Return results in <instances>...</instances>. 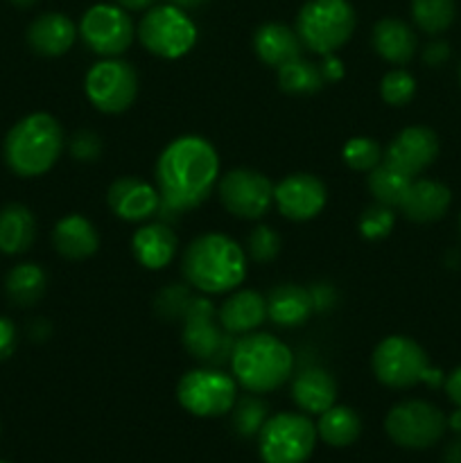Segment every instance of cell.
Here are the masks:
<instances>
[{"mask_svg":"<svg viewBox=\"0 0 461 463\" xmlns=\"http://www.w3.org/2000/svg\"><path fill=\"white\" fill-rule=\"evenodd\" d=\"M220 176V156L202 136H179L165 145L156 161L161 211L185 213L211 197Z\"/></svg>","mask_w":461,"mask_h":463,"instance_id":"6da1fadb","label":"cell"},{"mask_svg":"<svg viewBox=\"0 0 461 463\" xmlns=\"http://www.w3.org/2000/svg\"><path fill=\"white\" fill-rule=\"evenodd\" d=\"M188 285L203 294L233 292L247 279V251L224 233H203L181 258Z\"/></svg>","mask_w":461,"mask_h":463,"instance_id":"7a4b0ae2","label":"cell"},{"mask_svg":"<svg viewBox=\"0 0 461 463\" xmlns=\"http://www.w3.org/2000/svg\"><path fill=\"white\" fill-rule=\"evenodd\" d=\"M230 371L247 392L269 393L289 380L294 355L274 335L247 333L233 344Z\"/></svg>","mask_w":461,"mask_h":463,"instance_id":"3957f363","label":"cell"},{"mask_svg":"<svg viewBox=\"0 0 461 463\" xmlns=\"http://www.w3.org/2000/svg\"><path fill=\"white\" fill-rule=\"evenodd\" d=\"M63 129L50 113H30L9 129L5 161L18 176H41L54 167L63 152Z\"/></svg>","mask_w":461,"mask_h":463,"instance_id":"277c9868","label":"cell"},{"mask_svg":"<svg viewBox=\"0 0 461 463\" xmlns=\"http://www.w3.org/2000/svg\"><path fill=\"white\" fill-rule=\"evenodd\" d=\"M373 373L384 387L409 389L419 383L437 387L441 383V371L429 369L428 355L423 348L409 337L391 335L375 346L371 357Z\"/></svg>","mask_w":461,"mask_h":463,"instance_id":"5b68a950","label":"cell"},{"mask_svg":"<svg viewBox=\"0 0 461 463\" xmlns=\"http://www.w3.org/2000/svg\"><path fill=\"white\" fill-rule=\"evenodd\" d=\"M355 9L348 0H307L296 18V34L316 54H333L355 30Z\"/></svg>","mask_w":461,"mask_h":463,"instance_id":"8992f818","label":"cell"},{"mask_svg":"<svg viewBox=\"0 0 461 463\" xmlns=\"http://www.w3.org/2000/svg\"><path fill=\"white\" fill-rule=\"evenodd\" d=\"M316 425L303 414H276L258 432L262 463H306L316 443Z\"/></svg>","mask_w":461,"mask_h":463,"instance_id":"52a82bcc","label":"cell"},{"mask_svg":"<svg viewBox=\"0 0 461 463\" xmlns=\"http://www.w3.org/2000/svg\"><path fill=\"white\" fill-rule=\"evenodd\" d=\"M145 50L161 59H181L197 43V27L176 5L149 9L138 27Z\"/></svg>","mask_w":461,"mask_h":463,"instance_id":"ba28073f","label":"cell"},{"mask_svg":"<svg viewBox=\"0 0 461 463\" xmlns=\"http://www.w3.org/2000/svg\"><path fill=\"white\" fill-rule=\"evenodd\" d=\"M181 407L199 419L224 416L235 405V380L212 366L193 369L176 384Z\"/></svg>","mask_w":461,"mask_h":463,"instance_id":"9c48e42d","label":"cell"},{"mask_svg":"<svg viewBox=\"0 0 461 463\" xmlns=\"http://www.w3.org/2000/svg\"><path fill=\"white\" fill-rule=\"evenodd\" d=\"M84 90L98 111L116 116L134 104L138 95V72L125 59L107 57L86 72Z\"/></svg>","mask_w":461,"mask_h":463,"instance_id":"30bf717a","label":"cell"},{"mask_svg":"<svg viewBox=\"0 0 461 463\" xmlns=\"http://www.w3.org/2000/svg\"><path fill=\"white\" fill-rule=\"evenodd\" d=\"M183 346L194 360L208 366H220L221 362L230 360L233 353V339L230 333L215 324V307L208 298L194 297L183 317Z\"/></svg>","mask_w":461,"mask_h":463,"instance_id":"8fae6325","label":"cell"},{"mask_svg":"<svg viewBox=\"0 0 461 463\" xmlns=\"http://www.w3.org/2000/svg\"><path fill=\"white\" fill-rule=\"evenodd\" d=\"M447 419L438 407L425 401H405L384 419V430L396 446L425 450L443 437Z\"/></svg>","mask_w":461,"mask_h":463,"instance_id":"7c38bea8","label":"cell"},{"mask_svg":"<svg viewBox=\"0 0 461 463\" xmlns=\"http://www.w3.org/2000/svg\"><path fill=\"white\" fill-rule=\"evenodd\" d=\"M217 190L226 211L240 220H260L274 202V184L249 167L226 172Z\"/></svg>","mask_w":461,"mask_h":463,"instance_id":"4fadbf2b","label":"cell"},{"mask_svg":"<svg viewBox=\"0 0 461 463\" xmlns=\"http://www.w3.org/2000/svg\"><path fill=\"white\" fill-rule=\"evenodd\" d=\"M80 34L84 43L102 57H118L134 41V23L116 5H93L81 16Z\"/></svg>","mask_w":461,"mask_h":463,"instance_id":"5bb4252c","label":"cell"},{"mask_svg":"<svg viewBox=\"0 0 461 463\" xmlns=\"http://www.w3.org/2000/svg\"><path fill=\"white\" fill-rule=\"evenodd\" d=\"M328 202L325 184L315 175L296 172L274 185V203L283 217L292 222H307L319 215Z\"/></svg>","mask_w":461,"mask_h":463,"instance_id":"9a60e30c","label":"cell"},{"mask_svg":"<svg viewBox=\"0 0 461 463\" xmlns=\"http://www.w3.org/2000/svg\"><path fill=\"white\" fill-rule=\"evenodd\" d=\"M438 156V138L428 127H407L389 143L384 152V163L411 176L428 170Z\"/></svg>","mask_w":461,"mask_h":463,"instance_id":"2e32d148","label":"cell"},{"mask_svg":"<svg viewBox=\"0 0 461 463\" xmlns=\"http://www.w3.org/2000/svg\"><path fill=\"white\" fill-rule=\"evenodd\" d=\"M108 208L125 222H145L161 211V194L138 176H120L108 185Z\"/></svg>","mask_w":461,"mask_h":463,"instance_id":"e0dca14e","label":"cell"},{"mask_svg":"<svg viewBox=\"0 0 461 463\" xmlns=\"http://www.w3.org/2000/svg\"><path fill=\"white\" fill-rule=\"evenodd\" d=\"M176 249H179V240H176L174 231L161 222L140 226L131 238V251H134L136 262L152 271L165 269L174 260Z\"/></svg>","mask_w":461,"mask_h":463,"instance_id":"ac0fdd59","label":"cell"},{"mask_svg":"<svg viewBox=\"0 0 461 463\" xmlns=\"http://www.w3.org/2000/svg\"><path fill=\"white\" fill-rule=\"evenodd\" d=\"M450 202L452 194L447 190V185L438 184V181L419 179L411 181L398 208H400L407 220L428 224V222L441 220L446 215Z\"/></svg>","mask_w":461,"mask_h":463,"instance_id":"d6986e66","label":"cell"},{"mask_svg":"<svg viewBox=\"0 0 461 463\" xmlns=\"http://www.w3.org/2000/svg\"><path fill=\"white\" fill-rule=\"evenodd\" d=\"M292 398L306 414H324L337 401V383L321 366H307L294 378Z\"/></svg>","mask_w":461,"mask_h":463,"instance_id":"ffe728a7","label":"cell"},{"mask_svg":"<svg viewBox=\"0 0 461 463\" xmlns=\"http://www.w3.org/2000/svg\"><path fill=\"white\" fill-rule=\"evenodd\" d=\"M221 328L230 335H247L267 319V298L253 289H240L221 303L217 312Z\"/></svg>","mask_w":461,"mask_h":463,"instance_id":"44dd1931","label":"cell"},{"mask_svg":"<svg viewBox=\"0 0 461 463\" xmlns=\"http://www.w3.org/2000/svg\"><path fill=\"white\" fill-rule=\"evenodd\" d=\"M77 30L72 21L63 14L50 12L36 18L27 30V43L36 54L43 57H61L75 43Z\"/></svg>","mask_w":461,"mask_h":463,"instance_id":"7402d4cb","label":"cell"},{"mask_svg":"<svg viewBox=\"0 0 461 463\" xmlns=\"http://www.w3.org/2000/svg\"><path fill=\"white\" fill-rule=\"evenodd\" d=\"M253 48L265 66L278 71L287 61L301 57L303 41L292 27L283 25V23H265L258 27L256 36H253Z\"/></svg>","mask_w":461,"mask_h":463,"instance_id":"603a6c76","label":"cell"},{"mask_svg":"<svg viewBox=\"0 0 461 463\" xmlns=\"http://www.w3.org/2000/svg\"><path fill=\"white\" fill-rule=\"evenodd\" d=\"M312 312H315L312 294L310 289L301 288V285H276L269 292V297H267V317L276 326H283V328L303 326L310 319Z\"/></svg>","mask_w":461,"mask_h":463,"instance_id":"cb8c5ba5","label":"cell"},{"mask_svg":"<svg viewBox=\"0 0 461 463\" xmlns=\"http://www.w3.org/2000/svg\"><path fill=\"white\" fill-rule=\"evenodd\" d=\"M52 242L59 256L68 260H86L99 249V235L86 217L66 215L54 226Z\"/></svg>","mask_w":461,"mask_h":463,"instance_id":"d4e9b609","label":"cell"},{"mask_svg":"<svg viewBox=\"0 0 461 463\" xmlns=\"http://www.w3.org/2000/svg\"><path fill=\"white\" fill-rule=\"evenodd\" d=\"M373 48L384 61L389 63H402L409 61L416 52V34L407 23L398 21V18H382L375 23L373 27Z\"/></svg>","mask_w":461,"mask_h":463,"instance_id":"484cf974","label":"cell"},{"mask_svg":"<svg viewBox=\"0 0 461 463\" xmlns=\"http://www.w3.org/2000/svg\"><path fill=\"white\" fill-rule=\"evenodd\" d=\"M36 220L23 203H9L0 211V251L7 256L25 253L34 244Z\"/></svg>","mask_w":461,"mask_h":463,"instance_id":"4316f807","label":"cell"},{"mask_svg":"<svg viewBox=\"0 0 461 463\" xmlns=\"http://www.w3.org/2000/svg\"><path fill=\"white\" fill-rule=\"evenodd\" d=\"M319 423H316V434L321 441L328 443L333 448H346L357 441L362 432V420L357 411H353L346 405H333L319 414Z\"/></svg>","mask_w":461,"mask_h":463,"instance_id":"83f0119b","label":"cell"},{"mask_svg":"<svg viewBox=\"0 0 461 463\" xmlns=\"http://www.w3.org/2000/svg\"><path fill=\"white\" fill-rule=\"evenodd\" d=\"M45 285H48V276L39 265H18L9 271L7 276V297L12 303L25 307L34 306L41 297L45 294Z\"/></svg>","mask_w":461,"mask_h":463,"instance_id":"f1b7e54d","label":"cell"},{"mask_svg":"<svg viewBox=\"0 0 461 463\" xmlns=\"http://www.w3.org/2000/svg\"><path fill=\"white\" fill-rule=\"evenodd\" d=\"M411 181H414L411 176L402 175L400 170H396V167L382 161L369 172V181L366 184H369V190L375 202L384 203L389 208H396L400 206Z\"/></svg>","mask_w":461,"mask_h":463,"instance_id":"f546056e","label":"cell"},{"mask_svg":"<svg viewBox=\"0 0 461 463\" xmlns=\"http://www.w3.org/2000/svg\"><path fill=\"white\" fill-rule=\"evenodd\" d=\"M325 80L321 75V68L307 59L298 57L278 68V86L285 93L292 95H310L324 89Z\"/></svg>","mask_w":461,"mask_h":463,"instance_id":"4dcf8cb0","label":"cell"},{"mask_svg":"<svg viewBox=\"0 0 461 463\" xmlns=\"http://www.w3.org/2000/svg\"><path fill=\"white\" fill-rule=\"evenodd\" d=\"M411 16L423 32L438 34L455 21V0H411Z\"/></svg>","mask_w":461,"mask_h":463,"instance_id":"1f68e13d","label":"cell"},{"mask_svg":"<svg viewBox=\"0 0 461 463\" xmlns=\"http://www.w3.org/2000/svg\"><path fill=\"white\" fill-rule=\"evenodd\" d=\"M267 419H269V407L260 398L244 396L242 401L233 405V428L240 437L249 439L258 434Z\"/></svg>","mask_w":461,"mask_h":463,"instance_id":"d6a6232c","label":"cell"},{"mask_svg":"<svg viewBox=\"0 0 461 463\" xmlns=\"http://www.w3.org/2000/svg\"><path fill=\"white\" fill-rule=\"evenodd\" d=\"M342 158L351 170L371 172L382 163V149L373 138L355 136V138L346 140V145L342 147Z\"/></svg>","mask_w":461,"mask_h":463,"instance_id":"836d02e7","label":"cell"},{"mask_svg":"<svg viewBox=\"0 0 461 463\" xmlns=\"http://www.w3.org/2000/svg\"><path fill=\"white\" fill-rule=\"evenodd\" d=\"M416 93V80L411 77V72L396 68V71H389L387 75L380 81V95L387 104L391 107H405Z\"/></svg>","mask_w":461,"mask_h":463,"instance_id":"e575fe53","label":"cell"},{"mask_svg":"<svg viewBox=\"0 0 461 463\" xmlns=\"http://www.w3.org/2000/svg\"><path fill=\"white\" fill-rule=\"evenodd\" d=\"M393 224H396V215H393V208L384 206V203L375 202L373 206L366 208L360 215V233L364 235L366 240H382L387 238L393 231Z\"/></svg>","mask_w":461,"mask_h":463,"instance_id":"d590c367","label":"cell"},{"mask_svg":"<svg viewBox=\"0 0 461 463\" xmlns=\"http://www.w3.org/2000/svg\"><path fill=\"white\" fill-rule=\"evenodd\" d=\"M194 297H190L188 288L183 285H170V288L161 289L156 297V315L163 317L165 321H183L188 306L193 303Z\"/></svg>","mask_w":461,"mask_h":463,"instance_id":"8d00e7d4","label":"cell"},{"mask_svg":"<svg viewBox=\"0 0 461 463\" xmlns=\"http://www.w3.org/2000/svg\"><path fill=\"white\" fill-rule=\"evenodd\" d=\"M244 251L256 262H271L280 251V235L271 226H256L249 233Z\"/></svg>","mask_w":461,"mask_h":463,"instance_id":"74e56055","label":"cell"},{"mask_svg":"<svg viewBox=\"0 0 461 463\" xmlns=\"http://www.w3.org/2000/svg\"><path fill=\"white\" fill-rule=\"evenodd\" d=\"M68 147H71V154L75 156V161L93 163L98 161L99 154H102V138H99L95 131L81 129L72 136Z\"/></svg>","mask_w":461,"mask_h":463,"instance_id":"f35d334b","label":"cell"},{"mask_svg":"<svg viewBox=\"0 0 461 463\" xmlns=\"http://www.w3.org/2000/svg\"><path fill=\"white\" fill-rule=\"evenodd\" d=\"M16 346V328L9 319L0 317V360H7Z\"/></svg>","mask_w":461,"mask_h":463,"instance_id":"ab89813d","label":"cell"},{"mask_svg":"<svg viewBox=\"0 0 461 463\" xmlns=\"http://www.w3.org/2000/svg\"><path fill=\"white\" fill-rule=\"evenodd\" d=\"M447 57H450V45L446 41H434L423 52V61L429 63V66H441Z\"/></svg>","mask_w":461,"mask_h":463,"instance_id":"60d3db41","label":"cell"},{"mask_svg":"<svg viewBox=\"0 0 461 463\" xmlns=\"http://www.w3.org/2000/svg\"><path fill=\"white\" fill-rule=\"evenodd\" d=\"M319 68L325 81H337L343 77V61L334 54H324V61H321Z\"/></svg>","mask_w":461,"mask_h":463,"instance_id":"b9f144b4","label":"cell"},{"mask_svg":"<svg viewBox=\"0 0 461 463\" xmlns=\"http://www.w3.org/2000/svg\"><path fill=\"white\" fill-rule=\"evenodd\" d=\"M312 294V303H315V310H321V307H328L333 306L334 301V292L333 288H328V285H316V288L310 289Z\"/></svg>","mask_w":461,"mask_h":463,"instance_id":"7bdbcfd3","label":"cell"},{"mask_svg":"<svg viewBox=\"0 0 461 463\" xmlns=\"http://www.w3.org/2000/svg\"><path fill=\"white\" fill-rule=\"evenodd\" d=\"M446 392H447V398H450L456 407H461V366L447 375Z\"/></svg>","mask_w":461,"mask_h":463,"instance_id":"ee69618b","label":"cell"},{"mask_svg":"<svg viewBox=\"0 0 461 463\" xmlns=\"http://www.w3.org/2000/svg\"><path fill=\"white\" fill-rule=\"evenodd\" d=\"M443 463H461V439L447 443L446 452H443Z\"/></svg>","mask_w":461,"mask_h":463,"instance_id":"f6af8a7d","label":"cell"},{"mask_svg":"<svg viewBox=\"0 0 461 463\" xmlns=\"http://www.w3.org/2000/svg\"><path fill=\"white\" fill-rule=\"evenodd\" d=\"M152 3L154 0H118V5H122V7H127V9H145V7H149Z\"/></svg>","mask_w":461,"mask_h":463,"instance_id":"bcb514c9","label":"cell"},{"mask_svg":"<svg viewBox=\"0 0 461 463\" xmlns=\"http://www.w3.org/2000/svg\"><path fill=\"white\" fill-rule=\"evenodd\" d=\"M206 0H170V5H176V7L181 9H193V7H199V5H203Z\"/></svg>","mask_w":461,"mask_h":463,"instance_id":"7dc6e473","label":"cell"},{"mask_svg":"<svg viewBox=\"0 0 461 463\" xmlns=\"http://www.w3.org/2000/svg\"><path fill=\"white\" fill-rule=\"evenodd\" d=\"M447 425H450V428L455 430V432L461 434V407L455 411V414L450 416V419H447Z\"/></svg>","mask_w":461,"mask_h":463,"instance_id":"c3c4849f","label":"cell"},{"mask_svg":"<svg viewBox=\"0 0 461 463\" xmlns=\"http://www.w3.org/2000/svg\"><path fill=\"white\" fill-rule=\"evenodd\" d=\"M14 5H16V7H30V5H34L36 0H12Z\"/></svg>","mask_w":461,"mask_h":463,"instance_id":"681fc988","label":"cell"},{"mask_svg":"<svg viewBox=\"0 0 461 463\" xmlns=\"http://www.w3.org/2000/svg\"><path fill=\"white\" fill-rule=\"evenodd\" d=\"M459 80H461V71H459Z\"/></svg>","mask_w":461,"mask_h":463,"instance_id":"f907efd6","label":"cell"},{"mask_svg":"<svg viewBox=\"0 0 461 463\" xmlns=\"http://www.w3.org/2000/svg\"><path fill=\"white\" fill-rule=\"evenodd\" d=\"M0 463H7V461H0Z\"/></svg>","mask_w":461,"mask_h":463,"instance_id":"816d5d0a","label":"cell"}]
</instances>
